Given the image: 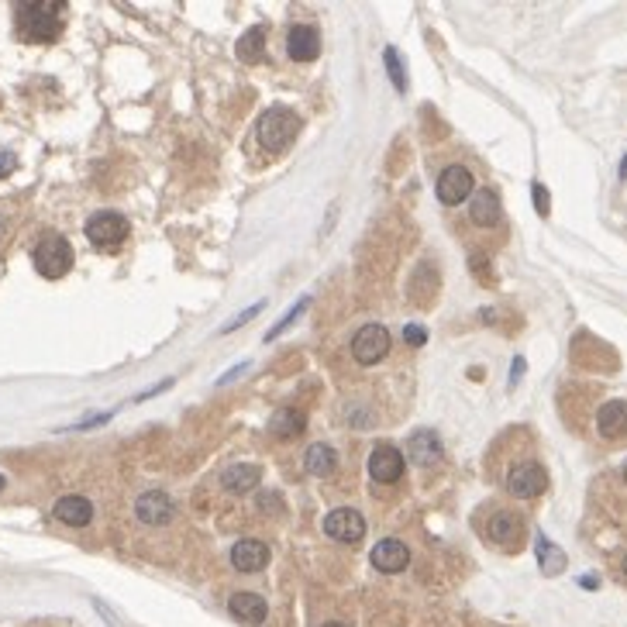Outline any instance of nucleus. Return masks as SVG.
I'll return each instance as SVG.
<instances>
[{
    "label": "nucleus",
    "mask_w": 627,
    "mask_h": 627,
    "mask_svg": "<svg viewBox=\"0 0 627 627\" xmlns=\"http://www.w3.org/2000/svg\"><path fill=\"white\" fill-rule=\"evenodd\" d=\"M62 7L59 0H32V4H18V32L24 41H56L62 32Z\"/></svg>",
    "instance_id": "obj_1"
},
{
    "label": "nucleus",
    "mask_w": 627,
    "mask_h": 627,
    "mask_svg": "<svg viewBox=\"0 0 627 627\" xmlns=\"http://www.w3.org/2000/svg\"><path fill=\"white\" fill-rule=\"evenodd\" d=\"M300 132V118H296L290 107H269L262 118H259V141L266 152H283Z\"/></svg>",
    "instance_id": "obj_2"
},
{
    "label": "nucleus",
    "mask_w": 627,
    "mask_h": 627,
    "mask_svg": "<svg viewBox=\"0 0 627 627\" xmlns=\"http://www.w3.org/2000/svg\"><path fill=\"white\" fill-rule=\"evenodd\" d=\"M32 262H35V269H39L45 279H62V276L73 269V245L62 235H56V232H49V235L35 245Z\"/></svg>",
    "instance_id": "obj_3"
},
{
    "label": "nucleus",
    "mask_w": 627,
    "mask_h": 627,
    "mask_svg": "<svg viewBox=\"0 0 627 627\" xmlns=\"http://www.w3.org/2000/svg\"><path fill=\"white\" fill-rule=\"evenodd\" d=\"M128 221L121 214H114V211H100V214H94L90 221H86V238L97 245V249H118L121 241L128 238Z\"/></svg>",
    "instance_id": "obj_4"
},
{
    "label": "nucleus",
    "mask_w": 627,
    "mask_h": 627,
    "mask_svg": "<svg viewBox=\"0 0 627 627\" xmlns=\"http://www.w3.org/2000/svg\"><path fill=\"white\" fill-rule=\"evenodd\" d=\"M386 352H390V332L383 324H366L362 332H355L352 355L362 366H376L379 359H386Z\"/></svg>",
    "instance_id": "obj_5"
},
{
    "label": "nucleus",
    "mask_w": 627,
    "mask_h": 627,
    "mask_svg": "<svg viewBox=\"0 0 627 627\" xmlns=\"http://www.w3.org/2000/svg\"><path fill=\"white\" fill-rule=\"evenodd\" d=\"M549 486V476L541 466H534V462H521V466H513L507 476V490L510 496H517V500H531V496H538V493H545Z\"/></svg>",
    "instance_id": "obj_6"
},
{
    "label": "nucleus",
    "mask_w": 627,
    "mask_h": 627,
    "mask_svg": "<svg viewBox=\"0 0 627 627\" xmlns=\"http://www.w3.org/2000/svg\"><path fill=\"white\" fill-rule=\"evenodd\" d=\"M324 531H328V538L334 541H345V545H355L359 538H366V521H362V513L359 510H332L328 517H324Z\"/></svg>",
    "instance_id": "obj_7"
},
{
    "label": "nucleus",
    "mask_w": 627,
    "mask_h": 627,
    "mask_svg": "<svg viewBox=\"0 0 627 627\" xmlns=\"http://www.w3.org/2000/svg\"><path fill=\"white\" fill-rule=\"evenodd\" d=\"M472 183H476V179H472V173L466 166H449V169H441V177H438V200L455 207V204L469 200Z\"/></svg>",
    "instance_id": "obj_8"
},
{
    "label": "nucleus",
    "mask_w": 627,
    "mask_h": 627,
    "mask_svg": "<svg viewBox=\"0 0 627 627\" xmlns=\"http://www.w3.org/2000/svg\"><path fill=\"white\" fill-rule=\"evenodd\" d=\"M173 510H177L173 507V500L162 490H149L135 500V513L141 524H156V528H162V524L173 521Z\"/></svg>",
    "instance_id": "obj_9"
},
{
    "label": "nucleus",
    "mask_w": 627,
    "mask_h": 627,
    "mask_svg": "<svg viewBox=\"0 0 627 627\" xmlns=\"http://www.w3.org/2000/svg\"><path fill=\"white\" fill-rule=\"evenodd\" d=\"M369 476L376 483H396L404 476V455L393 445H376L369 455Z\"/></svg>",
    "instance_id": "obj_10"
},
{
    "label": "nucleus",
    "mask_w": 627,
    "mask_h": 627,
    "mask_svg": "<svg viewBox=\"0 0 627 627\" xmlns=\"http://www.w3.org/2000/svg\"><path fill=\"white\" fill-rule=\"evenodd\" d=\"M317 52H321V35H317V28H311V24H294V28L286 32V56L294 62H311V59H317Z\"/></svg>",
    "instance_id": "obj_11"
},
{
    "label": "nucleus",
    "mask_w": 627,
    "mask_h": 627,
    "mask_svg": "<svg viewBox=\"0 0 627 627\" xmlns=\"http://www.w3.org/2000/svg\"><path fill=\"white\" fill-rule=\"evenodd\" d=\"M369 562H373L379 572L393 576V572H404V568L411 566V549H407L404 541H396V538H386V541H379L373 549Z\"/></svg>",
    "instance_id": "obj_12"
},
{
    "label": "nucleus",
    "mask_w": 627,
    "mask_h": 627,
    "mask_svg": "<svg viewBox=\"0 0 627 627\" xmlns=\"http://www.w3.org/2000/svg\"><path fill=\"white\" fill-rule=\"evenodd\" d=\"M232 566L238 572H259V568L269 566V549L255 538H241L235 549H232Z\"/></svg>",
    "instance_id": "obj_13"
},
{
    "label": "nucleus",
    "mask_w": 627,
    "mask_h": 627,
    "mask_svg": "<svg viewBox=\"0 0 627 627\" xmlns=\"http://www.w3.org/2000/svg\"><path fill=\"white\" fill-rule=\"evenodd\" d=\"M52 513L59 517L62 524H69V528H86L90 521H94V504L86 500V496H62V500H56V507H52Z\"/></svg>",
    "instance_id": "obj_14"
},
{
    "label": "nucleus",
    "mask_w": 627,
    "mask_h": 627,
    "mask_svg": "<svg viewBox=\"0 0 627 627\" xmlns=\"http://www.w3.org/2000/svg\"><path fill=\"white\" fill-rule=\"evenodd\" d=\"M500 196L496 190H476L469 200V217L472 224H479V228H493L496 221H500Z\"/></svg>",
    "instance_id": "obj_15"
},
{
    "label": "nucleus",
    "mask_w": 627,
    "mask_h": 627,
    "mask_svg": "<svg viewBox=\"0 0 627 627\" xmlns=\"http://www.w3.org/2000/svg\"><path fill=\"white\" fill-rule=\"evenodd\" d=\"M486 534H490L496 545H507V549H513L517 545V538L524 534V524H521V517L517 513H510V510H496L490 517V528H486Z\"/></svg>",
    "instance_id": "obj_16"
},
{
    "label": "nucleus",
    "mask_w": 627,
    "mask_h": 627,
    "mask_svg": "<svg viewBox=\"0 0 627 627\" xmlns=\"http://www.w3.org/2000/svg\"><path fill=\"white\" fill-rule=\"evenodd\" d=\"M228 610L235 613L238 621H245V624H262V621H266V613H269L266 600H262L259 593H249V589L235 593V596L228 600Z\"/></svg>",
    "instance_id": "obj_17"
},
{
    "label": "nucleus",
    "mask_w": 627,
    "mask_h": 627,
    "mask_svg": "<svg viewBox=\"0 0 627 627\" xmlns=\"http://www.w3.org/2000/svg\"><path fill=\"white\" fill-rule=\"evenodd\" d=\"M596 428L604 438H624L627 434V400H607L596 413Z\"/></svg>",
    "instance_id": "obj_18"
},
{
    "label": "nucleus",
    "mask_w": 627,
    "mask_h": 627,
    "mask_svg": "<svg viewBox=\"0 0 627 627\" xmlns=\"http://www.w3.org/2000/svg\"><path fill=\"white\" fill-rule=\"evenodd\" d=\"M411 459L417 462V466H438L441 462V455H445V449H441V438L434 432H417L411 434Z\"/></svg>",
    "instance_id": "obj_19"
},
{
    "label": "nucleus",
    "mask_w": 627,
    "mask_h": 627,
    "mask_svg": "<svg viewBox=\"0 0 627 627\" xmlns=\"http://www.w3.org/2000/svg\"><path fill=\"white\" fill-rule=\"evenodd\" d=\"M259 479H262V472L259 466H249V462H238V466H228V469L221 472V486L228 493H249L259 486Z\"/></svg>",
    "instance_id": "obj_20"
},
{
    "label": "nucleus",
    "mask_w": 627,
    "mask_h": 627,
    "mask_svg": "<svg viewBox=\"0 0 627 627\" xmlns=\"http://www.w3.org/2000/svg\"><path fill=\"white\" fill-rule=\"evenodd\" d=\"M304 466L311 476H332L334 466H338V451L332 445H324V441H317L307 449V459H304Z\"/></svg>",
    "instance_id": "obj_21"
},
{
    "label": "nucleus",
    "mask_w": 627,
    "mask_h": 627,
    "mask_svg": "<svg viewBox=\"0 0 627 627\" xmlns=\"http://www.w3.org/2000/svg\"><path fill=\"white\" fill-rule=\"evenodd\" d=\"M307 428V421H304V413L294 411V407H283V411H276L269 417V432L276 438H296V434Z\"/></svg>",
    "instance_id": "obj_22"
},
{
    "label": "nucleus",
    "mask_w": 627,
    "mask_h": 627,
    "mask_svg": "<svg viewBox=\"0 0 627 627\" xmlns=\"http://www.w3.org/2000/svg\"><path fill=\"white\" fill-rule=\"evenodd\" d=\"M262 52H266V28H252V32H245L241 41H238V59L255 62V59H262Z\"/></svg>",
    "instance_id": "obj_23"
},
{
    "label": "nucleus",
    "mask_w": 627,
    "mask_h": 627,
    "mask_svg": "<svg viewBox=\"0 0 627 627\" xmlns=\"http://www.w3.org/2000/svg\"><path fill=\"white\" fill-rule=\"evenodd\" d=\"M538 562H541V572L545 576H555L566 568V555L551 545L549 538H538Z\"/></svg>",
    "instance_id": "obj_24"
},
{
    "label": "nucleus",
    "mask_w": 627,
    "mask_h": 627,
    "mask_svg": "<svg viewBox=\"0 0 627 627\" xmlns=\"http://www.w3.org/2000/svg\"><path fill=\"white\" fill-rule=\"evenodd\" d=\"M383 59H386V69H390L393 86H396L400 94H407V73H404V59H400V52H396V49H386V52H383Z\"/></svg>",
    "instance_id": "obj_25"
},
{
    "label": "nucleus",
    "mask_w": 627,
    "mask_h": 627,
    "mask_svg": "<svg viewBox=\"0 0 627 627\" xmlns=\"http://www.w3.org/2000/svg\"><path fill=\"white\" fill-rule=\"evenodd\" d=\"M307 311V300H296V307L290 314H286V317H283V321H279V324H276V328H269V332H266V341H273V338H279V334L286 332V328H290V324H294L296 317H300V314Z\"/></svg>",
    "instance_id": "obj_26"
},
{
    "label": "nucleus",
    "mask_w": 627,
    "mask_h": 627,
    "mask_svg": "<svg viewBox=\"0 0 627 627\" xmlns=\"http://www.w3.org/2000/svg\"><path fill=\"white\" fill-rule=\"evenodd\" d=\"M262 307H266V304H262V300H259V304H255V307H249V311L245 314H238L235 321H232V324H224V328H221V334H228V332H238V328H241V324H249V321H252L255 314L262 311Z\"/></svg>",
    "instance_id": "obj_27"
},
{
    "label": "nucleus",
    "mask_w": 627,
    "mask_h": 627,
    "mask_svg": "<svg viewBox=\"0 0 627 627\" xmlns=\"http://www.w3.org/2000/svg\"><path fill=\"white\" fill-rule=\"evenodd\" d=\"M255 507L262 513H276V510H283V500L276 493H262V496H255Z\"/></svg>",
    "instance_id": "obj_28"
},
{
    "label": "nucleus",
    "mask_w": 627,
    "mask_h": 627,
    "mask_svg": "<svg viewBox=\"0 0 627 627\" xmlns=\"http://www.w3.org/2000/svg\"><path fill=\"white\" fill-rule=\"evenodd\" d=\"M404 338H407V345H424V341H428V332H424L421 324H407V328H404Z\"/></svg>",
    "instance_id": "obj_29"
},
{
    "label": "nucleus",
    "mask_w": 627,
    "mask_h": 627,
    "mask_svg": "<svg viewBox=\"0 0 627 627\" xmlns=\"http://www.w3.org/2000/svg\"><path fill=\"white\" fill-rule=\"evenodd\" d=\"M534 204H538V214H541V217L549 214L551 200H549V190H545L541 183H534Z\"/></svg>",
    "instance_id": "obj_30"
},
{
    "label": "nucleus",
    "mask_w": 627,
    "mask_h": 627,
    "mask_svg": "<svg viewBox=\"0 0 627 627\" xmlns=\"http://www.w3.org/2000/svg\"><path fill=\"white\" fill-rule=\"evenodd\" d=\"M18 166V159H14V152H7V149H0V177H7L11 169Z\"/></svg>",
    "instance_id": "obj_31"
},
{
    "label": "nucleus",
    "mask_w": 627,
    "mask_h": 627,
    "mask_svg": "<svg viewBox=\"0 0 627 627\" xmlns=\"http://www.w3.org/2000/svg\"><path fill=\"white\" fill-rule=\"evenodd\" d=\"M621 177L627 179V156H624V162H621Z\"/></svg>",
    "instance_id": "obj_32"
},
{
    "label": "nucleus",
    "mask_w": 627,
    "mask_h": 627,
    "mask_svg": "<svg viewBox=\"0 0 627 627\" xmlns=\"http://www.w3.org/2000/svg\"><path fill=\"white\" fill-rule=\"evenodd\" d=\"M324 627H349V624H338V621H334V624H324Z\"/></svg>",
    "instance_id": "obj_33"
},
{
    "label": "nucleus",
    "mask_w": 627,
    "mask_h": 627,
    "mask_svg": "<svg viewBox=\"0 0 627 627\" xmlns=\"http://www.w3.org/2000/svg\"><path fill=\"white\" fill-rule=\"evenodd\" d=\"M624 483H627V462H624Z\"/></svg>",
    "instance_id": "obj_34"
},
{
    "label": "nucleus",
    "mask_w": 627,
    "mask_h": 627,
    "mask_svg": "<svg viewBox=\"0 0 627 627\" xmlns=\"http://www.w3.org/2000/svg\"><path fill=\"white\" fill-rule=\"evenodd\" d=\"M0 490H4V476H0Z\"/></svg>",
    "instance_id": "obj_35"
},
{
    "label": "nucleus",
    "mask_w": 627,
    "mask_h": 627,
    "mask_svg": "<svg viewBox=\"0 0 627 627\" xmlns=\"http://www.w3.org/2000/svg\"><path fill=\"white\" fill-rule=\"evenodd\" d=\"M624 576H627V559H624Z\"/></svg>",
    "instance_id": "obj_36"
}]
</instances>
